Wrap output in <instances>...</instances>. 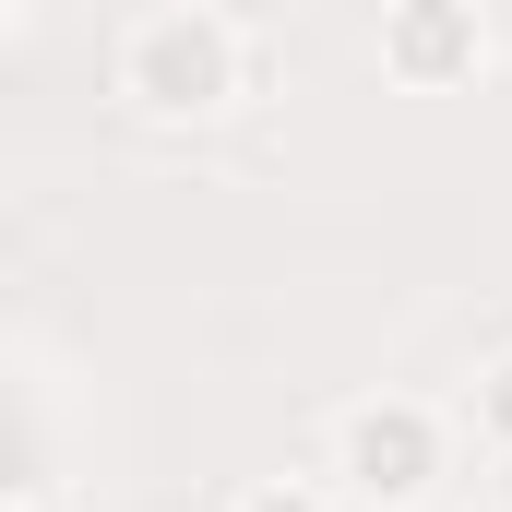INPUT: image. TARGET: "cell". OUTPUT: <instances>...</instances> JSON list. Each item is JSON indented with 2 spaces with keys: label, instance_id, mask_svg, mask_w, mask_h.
<instances>
[{
  "label": "cell",
  "instance_id": "obj_1",
  "mask_svg": "<svg viewBox=\"0 0 512 512\" xmlns=\"http://www.w3.org/2000/svg\"><path fill=\"white\" fill-rule=\"evenodd\" d=\"M251 96V36L215 0H155L120 36V108L131 120H227Z\"/></svg>",
  "mask_w": 512,
  "mask_h": 512
},
{
  "label": "cell",
  "instance_id": "obj_2",
  "mask_svg": "<svg viewBox=\"0 0 512 512\" xmlns=\"http://www.w3.org/2000/svg\"><path fill=\"white\" fill-rule=\"evenodd\" d=\"M322 477L358 512H429L441 477H453V417L417 405V393H358L322 441Z\"/></svg>",
  "mask_w": 512,
  "mask_h": 512
},
{
  "label": "cell",
  "instance_id": "obj_3",
  "mask_svg": "<svg viewBox=\"0 0 512 512\" xmlns=\"http://www.w3.org/2000/svg\"><path fill=\"white\" fill-rule=\"evenodd\" d=\"M370 60H382V84H405V96H465L489 72V12L477 0H382Z\"/></svg>",
  "mask_w": 512,
  "mask_h": 512
},
{
  "label": "cell",
  "instance_id": "obj_4",
  "mask_svg": "<svg viewBox=\"0 0 512 512\" xmlns=\"http://www.w3.org/2000/svg\"><path fill=\"white\" fill-rule=\"evenodd\" d=\"M227 512H358V501H346L334 477H251Z\"/></svg>",
  "mask_w": 512,
  "mask_h": 512
},
{
  "label": "cell",
  "instance_id": "obj_5",
  "mask_svg": "<svg viewBox=\"0 0 512 512\" xmlns=\"http://www.w3.org/2000/svg\"><path fill=\"white\" fill-rule=\"evenodd\" d=\"M465 417H477V441H489V453L512 465V346L489 358V370H477V382H465Z\"/></svg>",
  "mask_w": 512,
  "mask_h": 512
},
{
  "label": "cell",
  "instance_id": "obj_6",
  "mask_svg": "<svg viewBox=\"0 0 512 512\" xmlns=\"http://www.w3.org/2000/svg\"><path fill=\"white\" fill-rule=\"evenodd\" d=\"M0 512H48V501H36V489H12V501H0Z\"/></svg>",
  "mask_w": 512,
  "mask_h": 512
},
{
  "label": "cell",
  "instance_id": "obj_7",
  "mask_svg": "<svg viewBox=\"0 0 512 512\" xmlns=\"http://www.w3.org/2000/svg\"><path fill=\"white\" fill-rule=\"evenodd\" d=\"M429 512H477V501H429Z\"/></svg>",
  "mask_w": 512,
  "mask_h": 512
}]
</instances>
